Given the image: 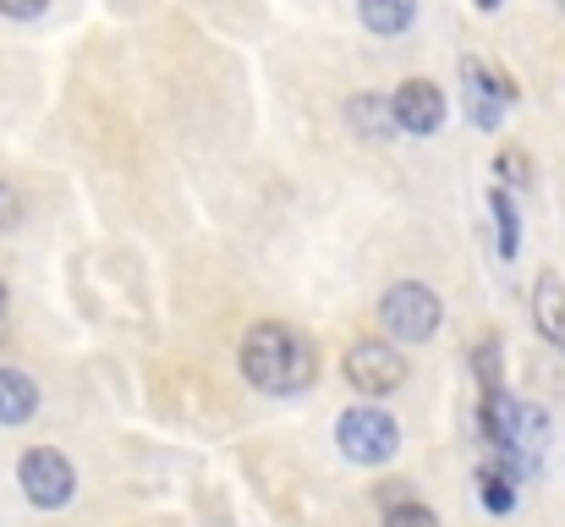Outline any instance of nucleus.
I'll use <instances>...</instances> for the list:
<instances>
[{
  "label": "nucleus",
  "instance_id": "nucleus-1",
  "mask_svg": "<svg viewBox=\"0 0 565 527\" xmlns=\"http://www.w3.org/2000/svg\"><path fill=\"white\" fill-rule=\"evenodd\" d=\"M236 362H242V379L253 390H264V396H302L319 379V351L286 319H258L242 336Z\"/></svg>",
  "mask_w": 565,
  "mask_h": 527
},
{
  "label": "nucleus",
  "instance_id": "nucleus-2",
  "mask_svg": "<svg viewBox=\"0 0 565 527\" xmlns=\"http://www.w3.org/2000/svg\"><path fill=\"white\" fill-rule=\"evenodd\" d=\"M439 319H445V308H439L434 286H423V281H395V286L379 297V325H384V341H395V347H423V341H434Z\"/></svg>",
  "mask_w": 565,
  "mask_h": 527
},
{
  "label": "nucleus",
  "instance_id": "nucleus-3",
  "mask_svg": "<svg viewBox=\"0 0 565 527\" xmlns=\"http://www.w3.org/2000/svg\"><path fill=\"white\" fill-rule=\"evenodd\" d=\"M335 445H341V456L358 462V467H384V462H395V451H401V423H395L390 412H379L374 401H358V407H347V412L335 418Z\"/></svg>",
  "mask_w": 565,
  "mask_h": 527
},
{
  "label": "nucleus",
  "instance_id": "nucleus-4",
  "mask_svg": "<svg viewBox=\"0 0 565 527\" xmlns=\"http://www.w3.org/2000/svg\"><path fill=\"white\" fill-rule=\"evenodd\" d=\"M17 484H22L28 506L61 512V506H72V495H77V467H72L55 445H33V451H22V462H17Z\"/></svg>",
  "mask_w": 565,
  "mask_h": 527
},
{
  "label": "nucleus",
  "instance_id": "nucleus-5",
  "mask_svg": "<svg viewBox=\"0 0 565 527\" xmlns=\"http://www.w3.org/2000/svg\"><path fill=\"white\" fill-rule=\"evenodd\" d=\"M341 373L358 396H395L406 384V351L395 341H379V336H363L352 341L347 357H341Z\"/></svg>",
  "mask_w": 565,
  "mask_h": 527
},
{
  "label": "nucleus",
  "instance_id": "nucleus-6",
  "mask_svg": "<svg viewBox=\"0 0 565 527\" xmlns=\"http://www.w3.org/2000/svg\"><path fill=\"white\" fill-rule=\"evenodd\" d=\"M461 83H467V116H472V127H483V133H500V122H505V105L516 99V83L505 77V72H489L483 61H461Z\"/></svg>",
  "mask_w": 565,
  "mask_h": 527
},
{
  "label": "nucleus",
  "instance_id": "nucleus-7",
  "mask_svg": "<svg viewBox=\"0 0 565 527\" xmlns=\"http://www.w3.org/2000/svg\"><path fill=\"white\" fill-rule=\"evenodd\" d=\"M390 105H395V122H401V133L406 138H434L439 127H445V88L434 83V77H406V83H395V94H390Z\"/></svg>",
  "mask_w": 565,
  "mask_h": 527
},
{
  "label": "nucleus",
  "instance_id": "nucleus-8",
  "mask_svg": "<svg viewBox=\"0 0 565 527\" xmlns=\"http://www.w3.org/2000/svg\"><path fill=\"white\" fill-rule=\"evenodd\" d=\"M533 325L555 351H565V281L555 270H544L533 281Z\"/></svg>",
  "mask_w": 565,
  "mask_h": 527
},
{
  "label": "nucleus",
  "instance_id": "nucleus-9",
  "mask_svg": "<svg viewBox=\"0 0 565 527\" xmlns=\"http://www.w3.org/2000/svg\"><path fill=\"white\" fill-rule=\"evenodd\" d=\"M33 412H39V384L22 368L0 362V429H22Z\"/></svg>",
  "mask_w": 565,
  "mask_h": 527
},
{
  "label": "nucleus",
  "instance_id": "nucleus-10",
  "mask_svg": "<svg viewBox=\"0 0 565 527\" xmlns=\"http://www.w3.org/2000/svg\"><path fill=\"white\" fill-rule=\"evenodd\" d=\"M347 122H352L363 138H374V144H384V138H395V133H401L395 105H390L384 94H352V99H347Z\"/></svg>",
  "mask_w": 565,
  "mask_h": 527
},
{
  "label": "nucleus",
  "instance_id": "nucleus-11",
  "mask_svg": "<svg viewBox=\"0 0 565 527\" xmlns=\"http://www.w3.org/2000/svg\"><path fill=\"white\" fill-rule=\"evenodd\" d=\"M358 17H363L369 33L395 39V33H406L417 22V0H358Z\"/></svg>",
  "mask_w": 565,
  "mask_h": 527
},
{
  "label": "nucleus",
  "instance_id": "nucleus-12",
  "mask_svg": "<svg viewBox=\"0 0 565 527\" xmlns=\"http://www.w3.org/2000/svg\"><path fill=\"white\" fill-rule=\"evenodd\" d=\"M489 209H494V225H500V259H516L522 247V220H516V203H511V187H489Z\"/></svg>",
  "mask_w": 565,
  "mask_h": 527
},
{
  "label": "nucleus",
  "instance_id": "nucleus-13",
  "mask_svg": "<svg viewBox=\"0 0 565 527\" xmlns=\"http://www.w3.org/2000/svg\"><path fill=\"white\" fill-rule=\"evenodd\" d=\"M478 500H483V512H494V517L516 512V478L500 473V467H478Z\"/></svg>",
  "mask_w": 565,
  "mask_h": 527
},
{
  "label": "nucleus",
  "instance_id": "nucleus-14",
  "mask_svg": "<svg viewBox=\"0 0 565 527\" xmlns=\"http://www.w3.org/2000/svg\"><path fill=\"white\" fill-rule=\"evenodd\" d=\"M494 176H500V187L522 192V187H533V160H527L522 149H500V155H494Z\"/></svg>",
  "mask_w": 565,
  "mask_h": 527
},
{
  "label": "nucleus",
  "instance_id": "nucleus-15",
  "mask_svg": "<svg viewBox=\"0 0 565 527\" xmlns=\"http://www.w3.org/2000/svg\"><path fill=\"white\" fill-rule=\"evenodd\" d=\"M472 368H478L483 396H500V390H505V384H500V341H478V347H472Z\"/></svg>",
  "mask_w": 565,
  "mask_h": 527
},
{
  "label": "nucleus",
  "instance_id": "nucleus-16",
  "mask_svg": "<svg viewBox=\"0 0 565 527\" xmlns=\"http://www.w3.org/2000/svg\"><path fill=\"white\" fill-rule=\"evenodd\" d=\"M22 214H28L22 187H17L11 176H0V231H17V225H22Z\"/></svg>",
  "mask_w": 565,
  "mask_h": 527
},
{
  "label": "nucleus",
  "instance_id": "nucleus-17",
  "mask_svg": "<svg viewBox=\"0 0 565 527\" xmlns=\"http://www.w3.org/2000/svg\"><path fill=\"white\" fill-rule=\"evenodd\" d=\"M384 527H439V517H434L423 500H406V506L384 512Z\"/></svg>",
  "mask_w": 565,
  "mask_h": 527
},
{
  "label": "nucleus",
  "instance_id": "nucleus-18",
  "mask_svg": "<svg viewBox=\"0 0 565 527\" xmlns=\"http://www.w3.org/2000/svg\"><path fill=\"white\" fill-rule=\"evenodd\" d=\"M44 6H50V0H0V17H11V22H33V17H44Z\"/></svg>",
  "mask_w": 565,
  "mask_h": 527
},
{
  "label": "nucleus",
  "instance_id": "nucleus-19",
  "mask_svg": "<svg viewBox=\"0 0 565 527\" xmlns=\"http://www.w3.org/2000/svg\"><path fill=\"white\" fill-rule=\"evenodd\" d=\"M6 308H11V292H6V281H0V319H6Z\"/></svg>",
  "mask_w": 565,
  "mask_h": 527
},
{
  "label": "nucleus",
  "instance_id": "nucleus-20",
  "mask_svg": "<svg viewBox=\"0 0 565 527\" xmlns=\"http://www.w3.org/2000/svg\"><path fill=\"white\" fill-rule=\"evenodd\" d=\"M472 6H478V11H500V0H472Z\"/></svg>",
  "mask_w": 565,
  "mask_h": 527
},
{
  "label": "nucleus",
  "instance_id": "nucleus-21",
  "mask_svg": "<svg viewBox=\"0 0 565 527\" xmlns=\"http://www.w3.org/2000/svg\"><path fill=\"white\" fill-rule=\"evenodd\" d=\"M555 6H561V11H565V0H555Z\"/></svg>",
  "mask_w": 565,
  "mask_h": 527
}]
</instances>
